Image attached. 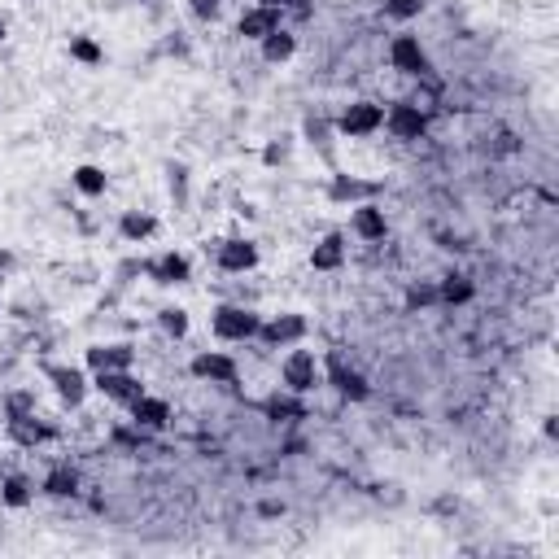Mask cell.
Wrapping results in <instances>:
<instances>
[{"mask_svg":"<svg viewBox=\"0 0 559 559\" xmlns=\"http://www.w3.org/2000/svg\"><path fill=\"white\" fill-rule=\"evenodd\" d=\"M258 328H263V315L245 302H223L210 311V332L228 346H245V341H258Z\"/></svg>","mask_w":559,"mask_h":559,"instance_id":"obj_1","label":"cell"},{"mask_svg":"<svg viewBox=\"0 0 559 559\" xmlns=\"http://www.w3.org/2000/svg\"><path fill=\"white\" fill-rule=\"evenodd\" d=\"M280 385L289 389V394H315L319 385H324V359H319L315 350H297L289 346V354L280 359Z\"/></svg>","mask_w":559,"mask_h":559,"instance_id":"obj_2","label":"cell"},{"mask_svg":"<svg viewBox=\"0 0 559 559\" xmlns=\"http://www.w3.org/2000/svg\"><path fill=\"white\" fill-rule=\"evenodd\" d=\"M332 127H337V136H346V140H367L385 127V105L350 101V105H341V114L332 118Z\"/></svg>","mask_w":559,"mask_h":559,"instance_id":"obj_3","label":"cell"},{"mask_svg":"<svg viewBox=\"0 0 559 559\" xmlns=\"http://www.w3.org/2000/svg\"><path fill=\"white\" fill-rule=\"evenodd\" d=\"M306 332H311V324H306V315L297 311H280L263 319V328H258V341H263L267 350H289V346H302Z\"/></svg>","mask_w":559,"mask_h":559,"instance_id":"obj_4","label":"cell"},{"mask_svg":"<svg viewBox=\"0 0 559 559\" xmlns=\"http://www.w3.org/2000/svg\"><path fill=\"white\" fill-rule=\"evenodd\" d=\"M145 276L158 289H180V284L193 280V258L180 254V249H162L158 258H145Z\"/></svg>","mask_w":559,"mask_h":559,"instance_id":"obj_5","label":"cell"},{"mask_svg":"<svg viewBox=\"0 0 559 559\" xmlns=\"http://www.w3.org/2000/svg\"><path fill=\"white\" fill-rule=\"evenodd\" d=\"M385 132L402 140V145H411V140H424L428 132V114H424V105L420 101H394L385 110Z\"/></svg>","mask_w":559,"mask_h":559,"instance_id":"obj_6","label":"cell"},{"mask_svg":"<svg viewBox=\"0 0 559 559\" xmlns=\"http://www.w3.org/2000/svg\"><path fill=\"white\" fill-rule=\"evenodd\" d=\"M44 380H49L53 394L62 398L66 407H83V398H88V389H92L88 372L75 363H44Z\"/></svg>","mask_w":559,"mask_h":559,"instance_id":"obj_7","label":"cell"},{"mask_svg":"<svg viewBox=\"0 0 559 559\" xmlns=\"http://www.w3.org/2000/svg\"><path fill=\"white\" fill-rule=\"evenodd\" d=\"M389 66L398 70V75H407V79H424L428 70H433V62H428V49L420 44V35H394L389 40Z\"/></svg>","mask_w":559,"mask_h":559,"instance_id":"obj_8","label":"cell"},{"mask_svg":"<svg viewBox=\"0 0 559 559\" xmlns=\"http://www.w3.org/2000/svg\"><path fill=\"white\" fill-rule=\"evenodd\" d=\"M92 389L101 398L118 402V407H132V402L145 394V380H140L132 367H118V372H92Z\"/></svg>","mask_w":559,"mask_h":559,"instance_id":"obj_9","label":"cell"},{"mask_svg":"<svg viewBox=\"0 0 559 559\" xmlns=\"http://www.w3.org/2000/svg\"><path fill=\"white\" fill-rule=\"evenodd\" d=\"M328 201L332 206H359V201H376L380 193H385V184L380 180H363V175H350V171H337L328 180Z\"/></svg>","mask_w":559,"mask_h":559,"instance_id":"obj_10","label":"cell"},{"mask_svg":"<svg viewBox=\"0 0 559 559\" xmlns=\"http://www.w3.org/2000/svg\"><path fill=\"white\" fill-rule=\"evenodd\" d=\"M284 27V9H276V5H263V0H258V5H249L241 18H236V35H241V40H249V44H263L271 31H280Z\"/></svg>","mask_w":559,"mask_h":559,"instance_id":"obj_11","label":"cell"},{"mask_svg":"<svg viewBox=\"0 0 559 559\" xmlns=\"http://www.w3.org/2000/svg\"><path fill=\"white\" fill-rule=\"evenodd\" d=\"M188 372H193L197 380H206V385H236L241 367H236V359L223 354V350H197L193 363H188Z\"/></svg>","mask_w":559,"mask_h":559,"instance_id":"obj_12","label":"cell"},{"mask_svg":"<svg viewBox=\"0 0 559 559\" xmlns=\"http://www.w3.org/2000/svg\"><path fill=\"white\" fill-rule=\"evenodd\" d=\"M214 263H219V271H228V276H249L258 267V245L249 236H228V241H219V249H214Z\"/></svg>","mask_w":559,"mask_h":559,"instance_id":"obj_13","label":"cell"},{"mask_svg":"<svg viewBox=\"0 0 559 559\" xmlns=\"http://www.w3.org/2000/svg\"><path fill=\"white\" fill-rule=\"evenodd\" d=\"M324 385H332L346 402H367L372 398V385H367V376L359 367H346L341 359H328L324 363Z\"/></svg>","mask_w":559,"mask_h":559,"instance_id":"obj_14","label":"cell"},{"mask_svg":"<svg viewBox=\"0 0 559 559\" xmlns=\"http://www.w3.org/2000/svg\"><path fill=\"white\" fill-rule=\"evenodd\" d=\"M127 415H132V424L140 428V433H162V428L171 424V402L145 389V394H140L132 407H127Z\"/></svg>","mask_w":559,"mask_h":559,"instance_id":"obj_15","label":"cell"},{"mask_svg":"<svg viewBox=\"0 0 559 559\" xmlns=\"http://www.w3.org/2000/svg\"><path fill=\"white\" fill-rule=\"evenodd\" d=\"M350 232L359 236V241H385L389 236L385 206H380V201H359V206H350Z\"/></svg>","mask_w":559,"mask_h":559,"instance_id":"obj_16","label":"cell"},{"mask_svg":"<svg viewBox=\"0 0 559 559\" xmlns=\"http://www.w3.org/2000/svg\"><path fill=\"white\" fill-rule=\"evenodd\" d=\"M5 433H9V442L22 446V450H35V446H44L53 437V428L40 420V415H9L5 420Z\"/></svg>","mask_w":559,"mask_h":559,"instance_id":"obj_17","label":"cell"},{"mask_svg":"<svg viewBox=\"0 0 559 559\" xmlns=\"http://www.w3.org/2000/svg\"><path fill=\"white\" fill-rule=\"evenodd\" d=\"M83 363H88L92 372H118V367H132V363H136V346H127V341H105V346H88Z\"/></svg>","mask_w":559,"mask_h":559,"instance_id":"obj_18","label":"cell"},{"mask_svg":"<svg viewBox=\"0 0 559 559\" xmlns=\"http://www.w3.org/2000/svg\"><path fill=\"white\" fill-rule=\"evenodd\" d=\"M118 236H123L127 245H145L158 236V214L153 210H123L118 214Z\"/></svg>","mask_w":559,"mask_h":559,"instance_id":"obj_19","label":"cell"},{"mask_svg":"<svg viewBox=\"0 0 559 559\" xmlns=\"http://www.w3.org/2000/svg\"><path fill=\"white\" fill-rule=\"evenodd\" d=\"M311 267L315 271H341L346 267V236L341 232L319 236V241L311 245Z\"/></svg>","mask_w":559,"mask_h":559,"instance_id":"obj_20","label":"cell"},{"mask_svg":"<svg viewBox=\"0 0 559 559\" xmlns=\"http://www.w3.org/2000/svg\"><path fill=\"white\" fill-rule=\"evenodd\" d=\"M70 184H75L83 197H105V188H110V175H105V166H97V162H83V166H75V171H70Z\"/></svg>","mask_w":559,"mask_h":559,"instance_id":"obj_21","label":"cell"},{"mask_svg":"<svg viewBox=\"0 0 559 559\" xmlns=\"http://www.w3.org/2000/svg\"><path fill=\"white\" fill-rule=\"evenodd\" d=\"M0 503L14 507V511L31 507V503H35V485H31L27 477H22V472H9V477L0 481Z\"/></svg>","mask_w":559,"mask_h":559,"instance_id":"obj_22","label":"cell"},{"mask_svg":"<svg viewBox=\"0 0 559 559\" xmlns=\"http://www.w3.org/2000/svg\"><path fill=\"white\" fill-rule=\"evenodd\" d=\"M40 490L49 498H75L79 494V472L66 468V463H57V468H49V477L40 481Z\"/></svg>","mask_w":559,"mask_h":559,"instance_id":"obj_23","label":"cell"},{"mask_svg":"<svg viewBox=\"0 0 559 559\" xmlns=\"http://www.w3.org/2000/svg\"><path fill=\"white\" fill-rule=\"evenodd\" d=\"M263 411H267V420H302V415H306V398L284 389V394H271L263 402Z\"/></svg>","mask_w":559,"mask_h":559,"instance_id":"obj_24","label":"cell"},{"mask_svg":"<svg viewBox=\"0 0 559 559\" xmlns=\"http://www.w3.org/2000/svg\"><path fill=\"white\" fill-rule=\"evenodd\" d=\"M293 53H297V35L293 31H271L267 40H263V62L271 66H284V62H293Z\"/></svg>","mask_w":559,"mask_h":559,"instance_id":"obj_25","label":"cell"},{"mask_svg":"<svg viewBox=\"0 0 559 559\" xmlns=\"http://www.w3.org/2000/svg\"><path fill=\"white\" fill-rule=\"evenodd\" d=\"M402 302H407V311H433V306H442V297H437V280H411L407 293H402Z\"/></svg>","mask_w":559,"mask_h":559,"instance_id":"obj_26","label":"cell"},{"mask_svg":"<svg viewBox=\"0 0 559 559\" xmlns=\"http://www.w3.org/2000/svg\"><path fill=\"white\" fill-rule=\"evenodd\" d=\"M437 297H442V306H463L477 297V284L468 276H442L437 280Z\"/></svg>","mask_w":559,"mask_h":559,"instance_id":"obj_27","label":"cell"},{"mask_svg":"<svg viewBox=\"0 0 559 559\" xmlns=\"http://www.w3.org/2000/svg\"><path fill=\"white\" fill-rule=\"evenodd\" d=\"M66 53L75 57L79 66H88V70H97V66H105V49L92 35H70V44H66Z\"/></svg>","mask_w":559,"mask_h":559,"instance_id":"obj_28","label":"cell"},{"mask_svg":"<svg viewBox=\"0 0 559 559\" xmlns=\"http://www.w3.org/2000/svg\"><path fill=\"white\" fill-rule=\"evenodd\" d=\"M158 328L166 332V337H175V341H180V337H188L193 319H188L184 306H162V311H158Z\"/></svg>","mask_w":559,"mask_h":559,"instance_id":"obj_29","label":"cell"},{"mask_svg":"<svg viewBox=\"0 0 559 559\" xmlns=\"http://www.w3.org/2000/svg\"><path fill=\"white\" fill-rule=\"evenodd\" d=\"M302 136L311 140V145H332V136H337V127H332V118H324V114H311L302 123Z\"/></svg>","mask_w":559,"mask_h":559,"instance_id":"obj_30","label":"cell"},{"mask_svg":"<svg viewBox=\"0 0 559 559\" xmlns=\"http://www.w3.org/2000/svg\"><path fill=\"white\" fill-rule=\"evenodd\" d=\"M258 158H263V166H284L293 158V136H271Z\"/></svg>","mask_w":559,"mask_h":559,"instance_id":"obj_31","label":"cell"},{"mask_svg":"<svg viewBox=\"0 0 559 559\" xmlns=\"http://www.w3.org/2000/svg\"><path fill=\"white\" fill-rule=\"evenodd\" d=\"M166 193H171L175 201H188V166L184 162H166Z\"/></svg>","mask_w":559,"mask_h":559,"instance_id":"obj_32","label":"cell"},{"mask_svg":"<svg viewBox=\"0 0 559 559\" xmlns=\"http://www.w3.org/2000/svg\"><path fill=\"white\" fill-rule=\"evenodd\" d=\"M424 14V0H385V18L394 22H411Z\"/></svg>","mask_w":559,"mask_h":559,"instance_id":"obj_33","label":"cell"},{"mask_svg":"<svg viewBox=\"0 0 559 559\" xmlns=\"http://www.w3.org/2000/svg\"><path fill=\"white\" fill-rule=\"evenodd\" d=\"M188 14L201 18V22H214L219 18V0H188Z\"/></svg>","mask_w":559,"mask_h":559,"instance_id":"obj_34","label":"cell"},{"mask_svg":"<svg viewBox=\"0 0 559 559\" xmlns=\"http://www.w3.org/2000/svg\"><path fill=\"white\" fill-rule=\"evenodd\" d=\"M31 411H35V398L31 394H14V398L5 402V420H9V415H31Z\"/></svg>","mask_w":559,"mask_h":559,"instance_id":"obj_35","label":"cell"},{"mask_svg":"<svg viewBox=\"0 0 559 559\" xmlns=\"http://www.w3.org/2000/svg\"><path fill=\"white\" fill-rule=\"evenodd\" d=\"M14 267H18V254H14V249H0V284L14 276Z\"/></svg>","mask_w":559,"mask_h":559,"instance_id":"obj_36","label":"cell"},{"mask_svg":"<svg viewBox=\"0 0 559 559\" xmlns=\"http://www.w3.org/2000/svg\"><path fill=\"white\" fill-rule=\"evenodd\" d=\"M258 511H263V516H284V503H263Z\"/></svg>","mask_w":559,"mask_h":559,"instance_id":"obj_37","label":"cell"},{"mask_svg":"<svg viewBox=\"0 0 559 559\" xmlns=\"http://www.w3.org/2000/svg\"><path fill=\"white\" fill-rule=\"evenodd\" d=\"M9 40V27H5V22H0V44H5Z\"/></svg>","mask_w":559,"mask_h":559,"instance_id":"obj_38","label":"cell"}]
</instances>
